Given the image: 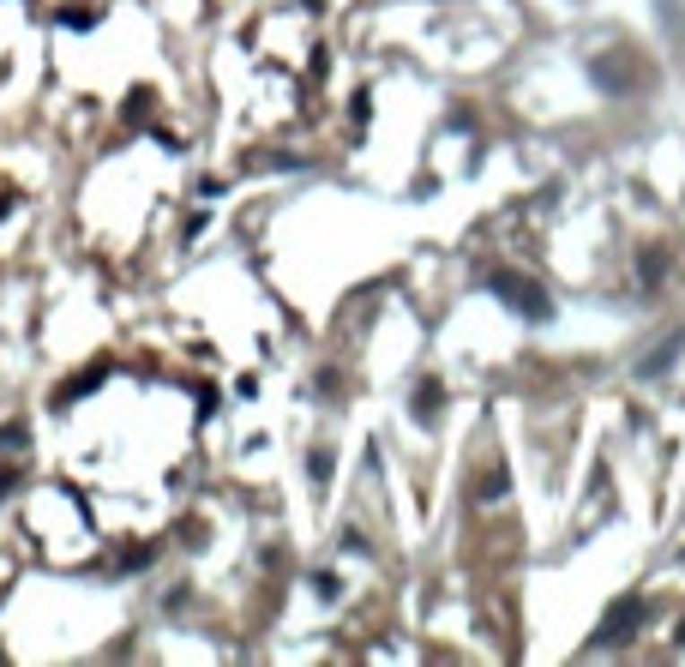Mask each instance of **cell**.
I'll return each instance as SVG.
<instances>
[{"mask_svg":"<svg viewBox=\"0 0 685 667\" xmlns=\"http://www.w3.org/2000/svg\"><path fill=\"white\" fill-rule=\"evenodd\" d=\"M415 421H439V385H421V397H415Z\"/></svg>","mask_w":685,"mask_h":667,"instance_id":"4","label":"cell"},{"mask_svg":"<svg viewBox=\"0 0 685 667\" xmlns=\"http://www.w3.org/2000/svg\"><path fill=\"white\" fill-rule=\"evenodd\" d=\"M475 499H487V506H493V499H505V469H499V475H481Z\"/></svg>","mask_w":685,"mask_h":667,"instance_id":"5","label":"cell"},{"mask_svg":"<svg viewBox=\"0 0 685 667\" xmlns=\"http://www.w3.org/2000/svg\"><path fill=\"white\" fill-rule=\"evenodd\" d=\"M637 619H644V602H637V595H625V602H613V607H607V626H602V644H625Z\"/></svg>","mask_w":685,"mask_h":667,"instance_id":"2","label":"cell"},{"mask_svg":"<svg viewBox=\"0 0 685 667\" xmlns=\"http://www.w3.org/2000/svg\"><path fill=\"white\" fill-rule=\"evenodd\" d=\"M493 295H499L511 313H524V319H547V295L529 277H517V271H493Z\"/></svg>","mask_w":685,"mask_h":667,"instance_id":"1","label":"cell"},{"mask_svg":"<svg viewBox=\"0 0 685 667\" xmlns=\"http://www.w3.org/2000/svg\"><path fill=\"white\" fill-rule=\"evenodd\" d=\"M673 355H680V337H667V343L644 361V373H649V379H655V373H667V367H673Z\"/></svg>","mask_w":685,"mask_h":667,"instance_id":"3","label":"cell"},{"mask_svg":"<svg viewBox=\"0 0 685 667\" xmlns=\"http://www.w3.org/2000/svg\"><path fill=\"white\" fill-rule=\"evenodd\" d=\"M680 644H685V626H680Z\"/></svg>","mask_w":685,"mask_h":667,"instance_id":"6","label":"cell"}]
</instances>
